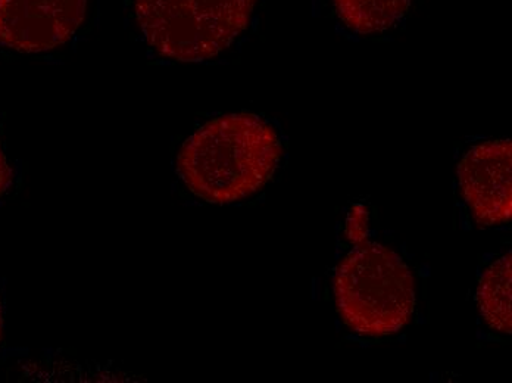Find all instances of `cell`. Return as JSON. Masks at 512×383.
<instances>
[{"label":"cell","mask_w":512,"mask_h":383,"mask_svg":"<svg viewBox=\"0 0 512 383\" xmlns=\"http://www.w3.org/2000/svg\"><path fill=\"white\" fill-rule=\"evenodd\" d=\"M282 154L279 136L254 114L215 118L181 148L177 171L190 192L211 204H231L258 192Z\"/></svg>","instance_id":"1"},{"label":"cell","mask_w":512,"mask_h":383,"mask_svg":"<svg viewBox=\"0 0 512 383\" xmlns=\"http://www.w3.org/2000/svg\"><path fill=\"white\" fill-rule=\"evenodd\" d=\"M334 297L349 328L390 335L404 328L414 311V279L398 254L361 242L337 269Z\"/></svg>","instance_id":"2"},{"label":"cell","mask_w":512,"mask_h":383,"mask_svg":"<svg viewBox=\"0 0 512 383\" xmlns=\"http://www.w3.org/2000/svg\"><path fill=\"white\" fill-rule=\"evenodd\" d=\"M146 42L165 58L204 61L248 26L256 0H133Z\"/></svg>","instance_id":"3"},{"label":"cell","mask_w":512,"mask_h":383,"mask_svg":"<svg viewBox=\"0 0 512 383\" xmlns=\"http://www.w3.org/2000/svg\"><path fill=\"white\" fill-rule=\"evenodd\" d=\"M87 0H0V45L24 54L64 45L83 23Z\"/></svg>","instance_id":"4"},{"label":"cell","mask_w":512,"mask_h":383,"mask_svg":"<svg viewBox=\"0 0 512 383\" xmlns=\"http://www.w3.org/2000/svg\"><path fill=\"white\" fill-rule=\"evenodd\" d=\"M511 154L510 140H492L471 148L458 168L465 201L483 226L511 219Z\"/></svg>","instance_id":"5"},{"label":"cell","mask_w":512,"mask_h":383,"mask_svg":"<svg viewBox=\"0 0 512 383\" xmlns=\"http://www.w3.org/2000/svg\"><path fill=\"white\" fill-rule=\"evenodd\" d=\"M511 254L499 258L483 274L477 301L490 328L511 333Z\"/></svg>","instance_id":"6"},{"label":"cell","mask_w":512,"mask_h":383,"mask_svg":"<svg viewBox=\"0 0 512 383\" xmlns=\"http://www.w3.org/2000/svg\"><path fill=\"white\" fill-rule=\"evenodd\" d=\"M411 0H334L343 23L361 34L380 33L401 20Z\"/></svg>","instance_id":"7"},{"label":"cell","mask_w":512,"mask_h":383,"mask_svg":"<svg viewBox=\"0 0 512 383\" xmlns=\"http://www.w3.org/2000/svg\"><path fill=\"white\" fill-rule=\"evenodd\" d=\"M367 220V211L359 205L351 211L348 224H346V235L355 244L364 242L365 235H367Z\"/></svg>","instance_id":"8"},{"label":"cell","mask_w":512,"mask_h":383,"mask_svg":"<svg viewBox=\"0 0 512 383\" xmlns=\"http://www.w3.org/2000/svg\"><path fill=\"white\" fill-rule=\"evenodd\" d=\"M9 183H11V170L0 146V195L8 189Z\"/></svg>","instance_id":"9"},{"label":"cell","mask_w":512,"mask_h":383,"mask_svg":"<svg viewBox=\"0 0 512 383\" xmlns=\"http://www.w3.org/2000/svg\"><path fill=\"white\" fill-rule=\"evenodd\" d=\"M0 336H2V308H0Z\"/></svg>","instance_id":"10"}]
</instances>
